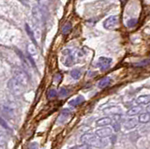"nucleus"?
<instances>
[{"label": "nucleus", "mask_w": 150, "mask_h": 149, "mask_svg": "<svg viewBox=\"0 0 150 149\" xmlns=\"http://www.w3.org/2000/svg\"><path fill=\"white\" fill-rule=\"evenodd\" d=\"M112 124V119L110 117H102L100 119H98L96 121V126L97 127H107L109 125Z\"/></svg>", "instance_id": "10"}, {"label": "nucleus", "mask_w": 150, "mask_h": 149, "mask_svg": "<svg viewBox=\"0 0 150 149\" xmlns=\"http://www.w3.org/2000/svg\"><path fill=\"white\" fill-rule=\"evenodd\" d=\"M111 83V79L109 77H105L103 79H101L100 82H98V86L100 88H105V87H107L109 84Z\"/></svg>", "instance_id": "15"}, {"label": "nucleus", "mask_w": 150, "mask_h": 149, "mask_svg": "<svg viewBox=\"0 0 150 149\" xmlns=\"http://www.w3.org/2000/svg\"><path fill=\"white\" fill-rule=\"evenodd\" d=\"M136 102L138 104H143V105H147L150 102V96L147 95H145V96H140L137 100H136Z\"/></svg>", "instance_id": "14"}, {"label": "nucleus", "mask_w": 150, "mask_h": 149, "mask_svg": "<svg viewBox=\"0 0 150 149\" xmlns=\"http://www.w3.org/2000/svg\"><path fill=\"white\" fill-rule=\"evenodd\" d=\"M70 75H71V77H72L73 79H75V80L80 79V77L82 76V71H81V69H72V70H71V72H70Z\"/></svg>", "instance_id": "19"}, {"label": "nucleus", "mask_w": 150, "mask_h": 149, "mask_svg": "<svg viewBox=\"0 0 150 149\" xmlns=\"http://www.w3.org/2000/svg\"><path fill=\"white\" fill-rule=\"evenodd\" d=\"M146 111H147L148 114H150V105H148V106L146 107Z\"/></svg>", "instance_id": "32"}, {"label": "nucleus", "mask_w": 150, "mask_h": 149, "mask_svg": "<svg viewBox=\"0 0 150 149\" xmlns=\"http://www.w3.org/2000/svg\"><path fill=\"white\" fill-rule=\"evenodd\" d=\"M70 116V111L69 109H63L62 112H61L60 116H59V118H58V123H64L65 121H66L69 116Z\"/></svg>", "instance_id": "11"}, {"label": "nucleus", "mask_w": 150, "mask_h": 149, "mask_svg": "<svg viewBox=\"0 0 150 149\" xmlns=\"http://www.w3.org/2000/svg\"><path fill=\"white\" fill-rule=\"evenodd\" d=\"M8 88L13 95H15V96H20V95L23 94V90H25V86H22L15 78H11V79L8 82Z\"/></svg>", "instance_id": "2"}, {"label": "nucleus", "mask_w": 150, "mask_h": 149, "mask_svg": "<svg viewBox=\"0 0 150 149\" xmlns=\"http://www.w3.org/2000/svg\"><path fill=\"white\" fill-rule=\"evenodd\" d=\"M78 149H92L90 146H87V145H83V146H79Z\"/></svg>", "instance_id": "30"}, {"label": "nucleus", "mask_w": 150, "mask_h": 149, "mask_svg": "<svg viewBox=\"0 0 150 149\" xmlns=\"http://www.w3.org/2000/svg\"><path fill=\"white\" fill-rule=\"evenodd\" d=\"M6 144V136H5V133L4 131L0 130V147L4 146Z\"/></svg>", "instance_id": "23"}, {"label": "nucleus", "mask_w": 150, "mask_h": 149, "mask_svg": "<svg viewBox=\"0 0 150 149\" xmlns=\"http://www.w3.org/2000/svg\"><path fill=\"white\" fill-rule=\"evenodd\" d=\"M112 64V59L108 57H100L98 60V67L102 70H105L110 67Z\"/></svg>", "instance_id": "7"}, {"label": "nucleus", "mask_w": 150, "mask_h": 149, "mask_svg": "<svg viewBox=\"0 0 150 149\" xmlns=\"http://www.w3.org/2000/svg\"><path fill=\"white\" fill-rule=\"evenodd\" d=\"M95 134L100 138H107V137H110L112 134V128L109 127H102L100 128H98V130L95 131Z\"/></svg>", "instance_id": "6"}, {"label": "nucleus", "mask_w": 150, "mask_h": 149, "mask_svg": "<svg viewBox=\"0 0 150 149\" xmlns=\"http://www.w3.org/2000/svg\"><path fill=\"white\" fill-rule=\"evenodd\" d=\"M27 52L29 53V56H31L32 58L38 56V50L34 43H29V44L27 45Z\"/></svg>", "instance_id": "12"}, {"label": "nucleus", "mask_w": 150, "mask_h": 149, "mask_svg": "<svg viewBox=\"0 0 150 149\" xmlns=\"http://www.w3.org/2000/svg\"><path fill=\"white\" fill-rule=\"evenodd\" d=\"M1 112L8 118H13L15 116V108L9 102H5L1 105Z\"/></svg>", "instance_id": "4"}, {"label": "nucleus", "mask_w": 150, "mask_h": 149, "mask_svg": "<svg viewBox=\"0 0 150 149\" xmlns=\"http://www.w3.org/2000/svg\"><path fill=\"white\" fill-rule=\"evenodd\" d=\"M139 120L137 118H129V119L126 120L124 123V127L127 128V130H131V128H135L137 126Z\"/></svg>", "instance_id": "9"}, {"label": "nucleus", "mask_w": 150, "mask_h": 149, "mask_svg": "<svg viewBox=\"0 0 150 149\" xmlns=\"http://www.w3.org/2000/svg\"><path fill=\"white\" fill-rule=\"evenodd\" d=\"M114 120L115 122H118L119 120H120V114H114Z\"/></svg>", "instance_id": "29"}, {"label": "nucleus", "mask_w": 150, "mask_h": 149, "mask_svg": "<svg viewBox=\"0 0 150 149\" xmlns=\"http://www.w3.org/2000/svg\"><path fill=\"white\" fill-rule=\"evenodd\" d=\"M57 92L56 89H50L48 91V93H47V98H48L49 100H52V99H54L56 96H57Z\"/></svg>", "instance_id": "22"}, {"label": "nucleus", "mask_w": 150, "mask_h": 149, "mask_svg": "<svg viewBox=\"0 0 150 149\" xmlns=\"http://www.w3.org/2000/svg\"><path fill=\"white\" fill-rule=\"evenodd\" d=\"M82 143L86 144L88 145H93L96 147H104L105 145H107V141H104L102 139H100V137H98L96 134H89L86 133L84 135H82L81 137Z\"/></svg>", "instance_id": "1"}, {"label": "nucleus", "mask_w": 150, "mask_h": 149, "mask_svg": "<svg viewBox=\"0 0 150 149\" xmlns=\"http://www.w3.org/2000/svg\"><path fill=\"white\" fill-rule=\"evenodd\" d=\"M112 127H114V128H115V130L117 131V130H118V128H119V126H118V124H117V122L115 124H114L112 125Z\"/></svg>", "instance_id": "31"}, {"label": "nucleus", "mask_w": 150, "mask_h": 149, "mask_svg": "<svg viewBox=\"0 0 150 149\" xmlns=\"http://www.w3.org/2000/svg\"><path fill=\"white\" fill-rule=\"evenodd\" d=\"M84 101V98L82 96H79L73 100H71L70 101V105H71V106H73V107H78V106H80Z\"/></svg>", "instance_id": "13"}, {"label": "nucleus", "mask_w": 150, "mask_h": 149, "mask_svg": "<svg viewBox=\"0 0 150 149\" xmlns=\"http://www.w3.org/2000/svg\"><path fill=\"white\" fill-rule=\"evenodd\" d=\"M0 126L3 127L4 128H6V130H11V128H9V125L7 124V122L4 119H3L2 117H0Z\"/></svg>", "instance_id": "26"}, {"label": "nucleus", "mask_w": 150, "mask_h": 149, "mask_svg": "<svg viewBox=\"0 0 150 149\" xmlns=\"http://www.w3.org/2000/svg\"><path fill=\"white\" fill-rule=\"evenodd\" d=\"M118 22H119L118 16L112 15V16H110L109 18H107L106 20H105L104 23H103V26L106 29L112 30V29L117 27V25H118Z\"/></svg>", "instance_id": "5"}, {"label": "nucleus", "mask_w": 150, "mask_h": 149, "mask_svg": "<svg viewBox=\"0 0 150 149\" xmlns=\"http://www.w3.org/2000/svg\"><path fill=\"white\" fill-rule=\"evenodd\" d=\"M13 78H15V79L25 87L29 83L28 75H27L25 71H23L22 69H15L14 72H13Z\"/></svg>", "instance_id": "3"}, {"label": "nucleus", "mask_w": 150, "mask_h": 149, "mask_svg": "<svg viewBox=\"0 0 150 149\" xmlns=\"http://www.w3.org/2000/svg\"><path fill=\"white\" fill-rule=\"evenodd\" d=\"M141 112H142V107H139V106L132 107L128 111V116H137V114L141 113Z\"/></svg>", "instance_id": "17"}, {"label": "nucleus", "mask_w": 150, "mask_h": 149, "mask_svg": "<svg viewBox=\"0 0 150 149\" xmlns=\"http://www.w3.org/2000/svg\"><path fill=\"white\" fill-rule=\"evenodd\" d=\"M63 62H64V65L67 67H70L73 64V56L70 55L69 51H68V55H66V57H65Z\"/></svg>", "instance_id": "16"}, {"label": "nucleus", "mask_w": 150, "mask_h": 149, "mask_svg": "<svg viewBox=\"0 0 150 149\" xmlns=\"http://www.w3.org/2000/svg\"><path fill=\"white\" fill-rule=\"evenodd\" d=\"M71 27H72V25H71L70 23H65V25L62 27V34H64V35L69 34L70 32V30H71Z\"/></svg>", "instance_id": "20"}, {"label": "nucleus", "mask_w": 150, "mask_h": 149, "mask_svg": "<svg viewBox=\"0 0 150 149\" xmlns=\"http://www.w3.org/2000/svg\"><path fill=\"white\" fill-rule=\"evenodd\" d=\"M38 2H39V4L40 7H47L49 5V3H50V0H37Z\"/></svg>", "instance_id": "27"}, {"label": "nucleus", "mask_w": 150, "mask_h": 149, "mask_svg": "<svg viewBox=\"0 0 150 149\" xmlns=\"http://www.w3.org/2000/svg\"><path fill=\"white\" fill-rule=\"evenodd\" d=\"M58 95H59V97H61V98H65V97H67L68 95H69V90L66 89V88H65V87H62V88H60Z\"/></svg>", "instance_id": "25"}, {"label": "nucleus", "mask_w": 150, "mask_h": 149, "mask_svg": "<svg viewBox=\"0 0 150 149\" xmlns=\"http://www.w3.org/2000/svg\"><path fill=\"white\" fill-rule=\"evenodd\" d=\"M119 112V108L118 107H109L107 109L104 110V113L105 114H115Z\"/></svg>", "instance_id": "21"}, {"label": "nucleus", "mask_w": 150, "mask_h": 149, "mask_svg": "<svg viewBox=\"0 0 150 149\" xmlns=\"http://www.w3.org/2000/svg\"><path fill=\"white\" fill-rule=\"evenodd\" d=\"M138 120H139L140 123H147V122L150 120V116H149V114H148V113H145V114H140Z\"/></svg>", "instance_id": "18"}, {"label": "nucleus", "mask_w": 150, "mask_h": 149, "mask_svg": "<svg viewBox=\"0 0 150 149\" xmlns=\"http://www.w3.org/2000/svg\"><path fill=\"white\" fill-rule=\"evenodd\" d=\"M136 25H137V20H136V19H131V20H129V21L128 22V26H129V27H133V26H135Z\"/></svg>", "instance_id": "28"}, {"label": "nucleus", "mask_w": 150, "mask_h": 149, "mask_svg": "<svg viewBox=\"0 0 150 149\" xmlns=\"http://www.w3.org/2000/svg\"><path fill=\"white\" fill-rule=\"evenodd\" d=\"M32 14L34 16V18H35L39 23H43V20H44L43 13H42V11L40 9V7H38V6L33 7Z\"/></svg>", "instance_id": "8"}, {"label": "nucleus", "mask_w": 150, "mask_h": 149, "mask_svg": "<svg viewBox=\"0 0 150 149\" xmlns=\"http://www.w3.org/2000/svg\"><path fill=\"white\" fill-rule=\"evenodd\" d=\"M25 28H26L27 34H28V36L30 37V38H31L32 41H33V42H35L36 39H35V37H34V34H33V31L31 30V28L29 27V25H25Z\"/></svg>", "instance_id": "24"}]
</instances>
